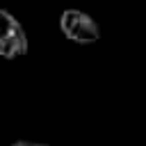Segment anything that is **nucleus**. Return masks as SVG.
<instances>
[{
	"mask_svg": "<svg viewBox=\"0 0 146 146\" xmlns=\"http://www.w3.org/2000/svg\"><path fill=\"white\" fill-rule=\"evenodd\" d=\"M9 146H48V144H41V141H32V139H16V141H11Z\"/></svg>",
	"mask_w": 146,
	"mask_h": 146,
	"instance_id": "7ed1b4c3",
	"label": "nucleus"
},
{
	"mask_svg": "<svg viewBox=\"0 0 146 146\" xmlns=\"http://www.w3.org/2000/svg\"><path fill=\"white\" fill-rule=\"evenodd\" d=\"M27 34L18 18L7 9H0V57L16 59L27 52Z\"/></svg>",
	"mask_w": 146,
	"mask_h": 146,
	"instance_id": "f03ea898",
	"label": "nucleus"
},
{
	"mask_svg": "<svg viewBox=\"0 0 146 146\" xmlns=\"http://www.w3.org/2000/svg\"><path fill=\"white\" fill-rule=\"evenodd\" d=\"M59 27H62L64 36L75 43H96L100 39L98 21L80 9H64L59 16Z\"/></svg>",
	"mask_w": 146,
	"mask_h": 146,
	"instance_id": "f257e3e1",
	"label": "nucleus"
}]
</instances>
